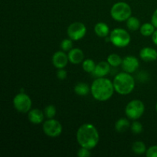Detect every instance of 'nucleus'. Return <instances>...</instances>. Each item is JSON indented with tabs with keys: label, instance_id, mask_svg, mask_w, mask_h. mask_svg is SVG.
<instances>
[{
	"label": "nucleus",
	"instance_id": "31",
	"mask_svg": "<svg viewBox=\"0 0 157 157\" xmlns=\"http://www.w3.org/2000/svg\"><path fill=\"white\" fill-rule=\"evenodd\" d=\"M152 40H153V42L157 45V29L155 30V32L152 35Z\"/></svg>",
	"mask_w": 157,
	"mask_h": 157
},
{
	"label": "nucleus",
	"instance_id": "6",
	"mask_svg": "<svg viewBox=\"0 0 157 157\" xmlns=\"http://www.w3.org/2000/svg\"><path fill=\"white\" fill-rule=\"evenodd\" d=\"M145 111L144 104L140 100H133L127 104L125 108V113L127 117L130 120L139 119Z\"/></svg>",
	"mask_w": 157,
	"mask_h": 157
},
{
	"label": "nucleus",
	"instance_id": "22",
	"mask_svg": "<svg viewBox=\"0 0 157 157\" xmlns=\"http://www.w3.org/2000/svg\"><path fill=\"white\" fill-rule=\"evenodd\" d=\"M107 62L112 67H118L122 64L123 59L120 55H117V54H111L107 57Z\"/></svg>",
	"mask_w": 157,
	"mask_h": 157
},
{
	"label": "nucleus",
	"instance_id": "9",
	"mask_svg": "<svg viewBox=\"0 0 157 157\" xmlns=\"http://www.w3.org/2000/svg\"><path fill=\"white\" fill-rule=\"evenodd\" d=\"M67 35L69 38L73 41H78L81 40L85 36L87 33V29L85 25L82 22L76 21V22L71 23L67 28Z\"/></svg>",
	"mask_w": 157,
	"mask_h": 157
},
{
	"label": "nucleus",
	"instance_id": "7",
	"mask_svg": "<svg viewBox=\"0 0 157 157\" xmlns=\"http://www.w3.org/2000/svg\"><path fill=\"white\" fill-rule=\"evenodd\" d=\"M13 105L17 111L24 113H29L32 108V99L25 93L21 92L15 95L14 98Z\"/></svg>",
	"mask_w": 157,
	"mask_h": 157
},
{
	"label": "nucleus",
	"instance_id": "16",
	"mask_svg": "<svg viewBox=\"0 0 157 157\" xmlns=\"http://www.w3.org/2000/svg\"><path fill=\"white\" fill-rule=\"evenodd\" d=\"M94 32L98 36L105 38L110 34V29L104 22H98L94 26Z\"/></svg>",
	"mask_w": 157,
	"mask_h": 157
},
{
	"label": "nucleus",
	"instance_id": "25",
	"mask_svg": "<svg viewBox=\"0 0 157 157\" xmlns=\"http://www.w3.org/2000/svg\"><path fill=\"white\" fill-rule=\"evenodd\" d=\"M44 114L48 119H52L56 114V108L54 105H48L44 108Z\"/></svg>",
	"mask_w": 157,
	"mask_h": 157
},
{
	"label": "nucleus",
	"instance_id": "27",
	"mask_svg": "<svg viewBox=\"0 0 157 157\" xmlns=\"http://www.w3.org/2000/svg\"><path fill=\"white\" fill-rule=\"evenodd\" d=\"M90 150H88L87 148H84V147H81V149H79L78 151V156L79 157H88L91 156V153L90 151Z\"/></svg>",
	"mask_w": 157,
	"mask_h": 157
},
{
	"label": "nucleus",
	"instance_id": "21",
	"mask_svg": "<svg viewBox=\"0 0 157 157\" xmlns=\"http://www.w3.org/2000/svg\"><path fill=\"white\" fill-rule=\"evenodd\" d=\"M132 150L136 154L141 155L146 153L147 150V147H146L145 144L144 142H142V141H136V142L133 143V145H132Z\"/></svg>",
	"mask_w": 157,
	"mask_h": 157
},
{
	"label": "nucleus",
	"instance_id": "23",
	"mask_svg": "<svg viewBox=\"0 0 157 157\" xmlns=\"http://www.w3.org/2000/svg\"><path fill=\"white\" fill-rule=\"evenodd\" d=\"M82 67L83 70L87 73H94L95 67H96V64L93 60L88 58V59H86L83 61Z\"/></svg>",
	"mask_w": 157,
	"mask_h": 157
},
{
	"label": "nucleus",
	"instance_id": "18",
	"mask_svg": "<svg viewBox=\"0 0 157 157\" xmlns=\"http://www.w3.org/2000/svg\"><path fill=\"white\" fill-rule=\"evenodd\" d=\"M74 90H75V94L79 96H86L88 94L90 89L86 83L79 82L75 85Z\"/></svg>",
	"mask_w": 157,
	"mask_h": 157
},
{
	"label": "nucleus",
	"instance_id": "14",
	"mask_svg": "<svg viewBox=\"0 0 157 157\" xmlns=\"http://www.w3.org/2000/svg\"><path fill=\"white\" fill-rule=\"evenodd\" d=\"M110 71V64L107 61H101L98 64H96L94 74L98 78H102L108 75Z\"/></svg>",
	"mask_w": 157,
	"mask_h": 157
},
{
	"label": "nucleus",
	"instance_id": "19",
	"mask_svg": "<svg viewBox=\"0 0 157 157\" xmlns=\"http://www.w3.org/2000/svg\"><path fill=\"white\" fill-rule=\"evenodd\" d=\"M155 27L153 24L151 23H144L141 25L140 29V33L141 35H143L145 37H148V36H152V35L153 34V32H155Z\"/></svg>",
	"mask_w": 157,
	"mask_h": 157
},
{
	"label": "nucleus",
	"instance_id": "28",
	"mask_svg": "<svg viewBox=\"0 0 157 157\" xmlns=\"http://www.w3.org/2000/svg\"><path fill=\"white\" fill-rule=\"evenodd\" d=\"M147 157H157V146H152L146 152Z\"/></svg>",
	"mask_w": 157,
	"mask_h": 157
},
{
	"label": "nucleus",
	"instance_id": "26",
	"mask_svg": "<svg viewBox=\"0 0 157 157\" xmlns=\"http://www.w3.org/2000/svg\"><path fill=\"white\" fill-rule=\"evenodd\" d=\"M130 129H131V131L133 132V133L140 134L143 131V125L141 123L138 122V121H133V124L130 126Z\"/></svg>",
	"mask_w": 157,
	"mask_h": 157
},
{
	"label": "nucleus",
	"instance_id": "30",
	"mask_svg": "<svg viewBox=\"0 0 157 157\" xmlns=\"http://www.w3.org/2000/svg\"><path fill=\"white\" fill-rule=\"evenodd\" d=\"M151 22L152 24L156 27V29H157V9L155 10V12H153V15H152Z\"/></svg>",
	"mask_w": 157,
	"mask_h": 157
},
{
	"label": "nucleus",
	"instance_id": "15",
	"mask_svg": "<svg viewBox=\"0 0 157 157\" xmlns=\"http://www.w3.org/2000/svg\"><path fill=\"white\" fill-rule=\"evenodd\" d=\"M28 118L32 124H39L44 121V113L39 109H32L29 112Z\"/></svg>",
	"mask_w": 157,
	"mask_h": 157
},
{
	"label": "nucleus",
	"instance_id": "10",
	"mask_svg": "<svg viewBox=\"0 0 157 157\" xmlns=\"http://www.w3.org/2000/svg\"><path fill=\"white\" fill-rule=\"evenodd\" d=\"M123 70L127 73L132 74L136 71L140 66L139 60L133 56H127L123 59L122 62Z\"/></svg>",
	"mask_w": 157,
	"mask_h": 157
},
{
	"label": "nucleus",
	"instance_id": "12",
	"mask_svg": "<svg viewBox=\"0 0 157 157\" xmlns=\"http://www.w3.org/2000/svg\"><path fill=\"white\" fill-rule=\"evenodd\" d=\"M140 57L144 61H154L157 59V51L153 48H143L140 52Z\"/></svg>",
	"mask_w": 157,
	"mask_h": 157
},
{
	"label": "nucleus",
	"instance_id": "5",
	"mask_svg": "<svg viewBox=\"0 0 157 157\" xmlns=\"http://www.w3.org/2000/svg\"><path fill=\"white\" fill-rule=\"evenodd\" d=\"M130 35L128 32L123 29H114L110 32V41L117 48H125L130 44Z\"/></svg>",
	"mask_w": 157,
	"mask_h": 157
},
{
	"label": "nucleus",
	"instance_id": "8",
	"mask_svg": "<svg viewBox=\"0 0 157 157\" xmlns=\"http://www.w3.org/2000/svg\"><path fill=\"white\" fill-rule=\"evenodd\" d=\"M43 131L49 137H57L62 133V125L58 121L53 119H48L43 124Z\"/></svg>",
	"mask_w": 157,
	"mask_h": 157
},
{
	"label": "nucleus",
	"instance_id": "2",
	"mask_svg": "<svg viewBox=\"0 0 157 157\" xmlns=\"http://www.w3.org/2000/svg\"><path fill=\"white\" fill-rule=\"evenodd\" d=\"M114 90L113 83L104 77L95 79L90 87L92 96L98 101H108L113 96Z\"/></svg>",
	"mask_w": 157,
	"mask_h": 157
},
{
	"label": "nucleus",
	"instance_id": "13",
	"mask_svg": "<svg viewBox=\"0 0 157 157\" xmlns=\"http://www.w3.org/2000/svg\"><path fill=\"white\" fill-rule=\"evenodd\" d=\"M67 55H68L69 61L74 64H78L84 61V52L80 48H72L71 50L69 51Z\"/></svg>",
	"mask_w": 157,
	"mask_h": 157
},
{
	"label": "nucleus",
	"instance_id": "32",
	"mask_svg": "<svg viewBox=\"0 0 157 157\" xmlns=\"http://www.w3.org/2000/svg\"><path fill=\"white\" fill-rule=\"evenodd\" d=\"M156 112H157V103H156Z\"/></svg>",
	"mask_w": 157,
	"mask_h": 157
},
{
	"label": "nucleus",
	"instance_id": "3",
	"mask_svg": "<svg viewBox=\"0 0 157 157\" xmlns=\"http://www.w3.org/2000/svg\"><path fill=\"white\" fill-rule=\"evenodd\" d=\"M113 83L115 91L121 95L129 94L135 87L134 78L130 73L125 71L117 75Z\"/></svg>",
	"mask_w": 157,
	"mask_h": 157
},
{
	"label": "nucleus",
	"instance_id": "24",
	"mask_svg": "<svg viewBox=\"0 0 157 157\" xmlns=\"http://www.w3.org/2000/svg\"><path fill=\"white\" fill-rule=\"evenodd\" d=\"M61 48L64 52H69L73 48V40L69 38H65L61 43Z\"/></svg>",
	"mask_w": 157,
	"mask_h": 157
},
{
	"label": "nucleus",
	"instance_id": "17",
	"mask_svg": "<svg viewBox=\"0 0 157 157\" xmlns=\"http://www.w3.org/2000/svg\"><path fill=\"white\" fill-rule=\"evenodd\" d=\"M130 127V121L126 118H121L115 123V130L119 133H124Z\"/></svg>",
	"mask_w": 157,
	"mask_h": 157
},
{
	"label": "nucleus",
	"instance_id": "11",
	"mask_svg": "<svg viewBox=\"0 0 157 157\" xmlns=\"http://www.w3.org/2000/svg\"><path fill=\"white\" fill-rule=\"evenodd\" d=\"M68 55L64 53V51H58L52 56V64L56 68H64L68 63Z\"/></svg>",
	"mask_w": 157,
	"mask_h": 157
},
{
	"label": "nucleus",
	"instance_id": "20",
	"mask_svg": "<svg viewBox=\"0 0 157 157\" xmlns=\"http://www.w3.org/2000/svg\"><path fill=\"white\" fill-rule=\"evenodd\" d=\"M127 27L130 31H137L140 29V21L136 17L130 16L127 20Z\"/></svg>",
	"mask_w": 157,
	"mask_h": 157
},
{
	"label": "nucleus",
	"instance_id": "1",
	"mask_svg": "<svg viewBox=\"0 0 157 157\" xmlns=\"http://www.w3.org/2000/svg\"><path fill=\"white\" fill-rule=\"evenodd\" d=\"M76 138L81 147L92 150L98 144L100 136L98 130L93 124H84L78 128Z\"/></svg>",
	"mask_w": 157,
	"mask_h": 157
},
{
	"label": "nucleus",
	"instance_id": "29",
	"mask_svg": "<svg viewBox=\"0 0 157 157\" xmlns=\"http://www.w3.org/2000/svg\"><path fill=\"white\" fill-rule=\"evenodd\" d=\"M67 71L64 68H60L57 71V77L59 80H64L67 78Z\"/></svg>",
	"mask_w": 157,
	"mask_h": 157
},
{
	"label": "nucleus",
	"instance_id": "4",
	"mask_svg": "<svg viewBox=\"0 0 157 157\" xmlns=\"http://www.w3.org/2000/svg\"><path fill=\"white\" fill-rule=\"evenodd\" d=\"M131 15V7L125 2H118L115 3L110 9V15L115 21H127Z\"/></svg>",
	"mask_w": 157,
	"mask_h": 157
}]
</instances>
